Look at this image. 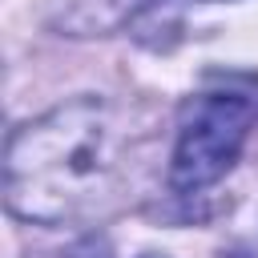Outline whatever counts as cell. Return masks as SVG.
<instances>
[{"label": "cell", "instance_id": "3957f363", "mask_svg": "<svg viewBox=\"0 0 258 258\" xmlns=\"http://www.w3.org/2000/svg\"><path fill=\"white\" fill-rule=\"evenodd\" d=\"M141 258H169V254H141Z\"/></svg>", "mask_w": 258, "mask_h": 258}, {"label": "cell", "instance_id": "6da1fadb", "mask_svg": "<svg viewBox=\"0 0 258 258\" xmlns=\"http://www.w3.org/2000/svg\"><path fill=\"white\" fill-rule=\"evenodd\" d=\"M129 173V125L105 97H73L20 125L4 145V202L36 226L109 210Z\"/></svg>", "mask_w": 258, "mask_h": 258}, {"label": "cell", "instance_id": "7a4b0ae2", "mask_svg": "<svg viewBox=\"0 0 258 258\" xmlns=\"http://www.w3.org/2000/svg\"><path fill=\"white\" fill-rule=\"evenodd\" d=\"M254 105L242 93H202L185 105L177 141L169 153V185L177 194H202L222 181L246 137H250Z\"/></svg>", "mask_w": 258, "mask_h": 258}]
</instances>
